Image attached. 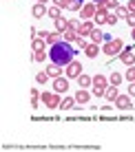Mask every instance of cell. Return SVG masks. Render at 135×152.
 Listing matches in <instances>:
<instances>
[{"instance_id":"1","label":"cell","mask_w":135,"mask_h":152,"mask_svg":"<svg viewBox=\"0 0 135 152\" xmlns=\"http://www.w3.org/2000/svg\"><path fill=\"white\" fill-rule=\"evenodd\" d=\"M49 60L53 62V64L64 66V69H66V66L75 60V49L71 46V42L60 40L58 44H51V49H49Z\"/></svg>"},{"instance_id":"2","label":"cell","mask_w":135,"mask_h":152,"mask_svg":"<svg viewBox=\"0 0 135 152\" xmlns=\"http://www.w3.org/2000/svg\"><path fill=\"white\" fill-rule=\"evenodd\" d=\"M106 86H108V80H106L104 75H100V73H97V75L93 77V95H95V97H104Z\"/></svg>"},{"instance_id":"3","label":"cell","mask_w":135,"mask_h":152,"mask_svg":"<svg viewBox=\"0 0 135 152\" xmlns=\"http://www.w3.org/2000/svg\"><path fill=\"white\" fill-rule=\"evenodd\" d=\"M40 102L44 104V106H49V108H60V93H49V91H44V93H40Z\"/></svg>"},{"instance_id":"4","label":"cell","mask_w":135,"mask_h":152,"mask_svg":"<svg viewBox=\"0 0 135 152\" xmlns=\"http://www.w3.org/2000/svg\"><path fill=\"white\" fill-rule=\"evenodd\" d=\"M122 40H111V42H104V44H102V53H106V55H117L122 51Z\"/></svg>"},{"instance_id":"5","label":"cell","mask_w":135,"mask_h":152,"mask_svg":"<svg viewBox=\"0 0 135 152\" xmlns=\"http://www.w3.org/2000/svg\"><path fill=\"white\" fill-rule=\"evenodd\" d=\"M60 35H62L60 31H42V33H38V38H44L46 44H58V42L62 40Z\"/></svg>"},{"instance_id":"6","label":"cell","mask_w":135,"mask_h":152,"mask_svg":"<svg viewBox=\"0 0 135 152\" xmlns=\"http://www.w3.org/2000/svg\"><path fill=\"white\" fill-rule=\"evenodd\" d=\"M53 91L60 93V95H64V93L69 91V77H55L53 80Z\"/></svg>"},{"instance_id":"7","label":"cell","mask_w":135,"mask_h":152,"mask_svg":"<svg viewBox=\"0 0 135 152\" xmlns=\"http://www.w3.org/2000/svg\"><path fill=\"white\" fill-rule=\"evenodd\" d=\"M106 18H108V9L104 7V4H100L97 11H95V15H93V22L100 27V24H106Z\"/></svg>"},{"instance_id":"8","label":"cell","mask_w":135,"mask_h":152,"mask_svg":"<svg viewBox=\"0 0 135 152\" xmlns=\"http://www.w3.org/2000/svg\"><path fill=\"white\" fill-rule=\"evenodd\" d=\"M80 75H82V64L77 60H73L66 66V77H80Z\"/></svg>"},{"instance_id":"9","label":"cell","mask_w":135,"mask_h":152,"mask_svg":"<svg viewBox=\"0 0 135 152\" xmlns=\"http://www.w3.org/2000/svg\"><path fill=\"white\" fill-rule=\"evenodd\" d=\"M115 106L120 108V110H131L133 104H131V95H120L115 99Z\"/></svg>"},{"instance_id":"10","label":"cell","mask_w":135,"mask_h":152,"mask_svg":"<svg viewBox=\"0 0 135 152\" xmlns=\"http://www.w3.org/2000/svg\"><path fill=\"white\" fill-rule=\"evenodd\" d=\"M93 31H95V22H93V20H84V22L80 24V29H77V33L80 35H91Z\"/></svg>"},{"instance_id":"11","label":"cell","mask_w":135,"mask_h":152,"mask_svg":"<svg viewBox=\"0 0 135 152\" xmlns=\"http://www.w3.org/2000/svg\"><path fill=\"white\" fill-rule=\"evenodd\" d=\"M95 11H97V4H95V2H89V4H84V7H82V18H84V20H93Z\"/></svg>"},{"instance_id":"12","label":"cell","mask_w":135,"mask_h":152,"mask_svg":"<svg viewBox=\"0 0 135 152\" xmlns=\"http://www.w3.org/2000/svg\"><path fill=\"white\" fill-rule=\"evenodd\" d=\"M120 60L126 66H135V51H124V53H120Z\"/></svg>"},{"instance_id":"13","label":"cell","mask_w":135,"mask_h":152,"mask_svg":"<svg viewBox=\"0 0 135 152\" xmlns=\"http://www.w3.org/2000/svg\"><path fill=\"white\" fill-rule=\"evenodd\" d=\"M49 11L46 9V4H42V2H38V4H33V9H31V13H33V18H44V13Z\"/></svg>"},{"instance_id":"14","label":"cell","mask_w":135,"mask_h":152,"mask_svg":"<svg viewBox=\"0 0 135 152\" xmlns=\"http://www.w3.org/2000/svg\"><path fill=\"white\" fill-rule=\"evenodd\" d=\"M97 51H100V44H95V42H91V44H86L84 53H86V57H91V60H95V57H97Z\"/></svg>"},{"instance_id":"15","label":"cell","mask_w":135,"mask_h":152,"mask_svg":"<svg viewBox=\"0 0 135 152\" xmlns=\"http://www.w3.org/2000/svg\"><path fill=\"white\" fill-rule=\"evenodd\" d=\"M104 97L108 99V102H113V104H115V99L120 97V91H117V86H113V84H111V88L106 86V93H104Z\"/></svg>"},{"instance_id":"16","label":"cell","mask_w":135,"mask_h":152,"mask_svg":"<svg viewBox=\"0 0 135 152\" xmlns=\"http://www.w3.org/2000/svg\"><path fill=\"white\" fill-rule=\"evenodd\" d=\"M89 97H91V93L84 91V88H80V91L75 93V102L77 104H86V102H89Z\"/></svg>"},{"instance_id":"17","label":"cell","mask_w":135,"mask_h":152,"mask_svg":"<svg viewBox=\"0 0 135 152\" xmlns=\"http://www.w3.org/2000/svg\"><path fill=\"white\" fill-rule=\"evenodd\" d=\"M46 73H49V77H60V73H62V66H58V64H53V62H51L49 66H46Z\"/></svg>"},{"instance_id":"18","label":"cell","mask_w":135,"mask_h":152,"mask_svg":"<svg viewBox=\"0 0 135 152\" xmlns=\"http://www.w3.org/2000/svg\"><path fill=\"white\" fill-rule=\"evenodd\" d=\"M77 84H80V88H89V86H93V77H89V75L82 73V75L77 77Z\"/></svg>"},{"instance_id":"19","label":"cell","mask_w":135,"mask_h":152,"mask_svg":"<svg viewBox=\"0 0 135 152\" xmlns=\"http://www.w3.org/2000/svg\"><path fill=\"white\" fill-rule=\"evenodd\" d=\"M77 35H80V33H77L75 29H66L64 33H62V40H66V42H75V40H77Z\"/></svg>"},{"instance_id":"20","label":"cell","mask_w":135,"mask_h":152,"mask_svg":"<svg viewBox=\"0 0 135 152\" xmlns=\"http://www.w3.org/2000/svg\"><path fill=\"white\" fill-rule=\"evenodd\" d=\"M55 22V31H60V33H64L66 29H69V20H64V18H58V20H53Z\"/></svg>"},{"instance_id":"21","label":"cell","mask_w":135,"mask_h":152,"mask_svg":"<svg viewBox=\"0 0 135 152\" xmlns=\"http://www.w3.org/2000/svg\"><path fill=\"white\" fill-rule=\"evenodd\" d=\"M73 106H75V97H64V99L60 102V108H62V110H69V108H73Z\"/></svg>"},{"instance_id":"22","label":"cell","mask_w":135,"mask_h":152,"mask_svg":"<svg viewBox=\"0 0 135 152\" xmlns=\"http://www.w3.org/2000/svg\"><path fill=\"white\" fill-rule=\"evenodd\" d=\"M91 42H95V44H104V33H102L100 29H95L91 33Z\"/></svg>"},{"instance_id":"23","label":"cell","mask_w":135,"mask_h":152,"mask_svg":"<svg viewBox=\"0 0 135 152\" xmlns=\"http://www.w3.org/2000/svg\"><path fill=\"white\" fill-rule=\"evenodd\" d=\"M44 44H46L44 38H33V44H31V49H33V51H44Z\"/></svg>"},{"instance_id":"24","label":"cell","mask_w":135,"mask_h":152,"mask_svg":"<svg viewBox=\"0 0 135 152\" xmlns=\"http://www.w3.org/2000/svg\"><path fill=\"white\" fill-rule=\"evenodd\" d=\"M122 80H124V75H120L117 71H113V73H111V77H108V82H111L113 86H120V84H122Z\"/></svg>"},{"instance_id":"25","label":"cell","mask_w":135,"mask_h":152,"mask_svg":"<svg viewBox=\"0 0 135 152\" xmlns=\"http://www.w3.org/2000/svg\"><path fill=\"white\" fill-rule=\"evenodd\" d=\"M104 7L108 11H117L120 9V0H104Z\"/></svg>"},{"instance_id":"26","label":"cell","mask_w":135,"mask_h":152,"mask_svg":"<svg viewBox=\"0 0 135 152\" xmlns=\"http://www.w3.org/2000/svg\"><path fill=\"white\" fill-rule=\"evenodd\" d=\"M46 15H49V18H53V20H58L60 18V7H49V11H46Z\"/></svg>"},{"instance_id":"27","label":"cell","mask_w":135,"mask_h":152,"mask_svg":"<svg viewBox=\"0 0 135 152\" xmlns=\"http://www.w3.org/2000/svg\"><path fill=\"white\" fill-rule=\"evenodd\" d=\"M71 2H73V0H53V4H55V7H60V9H69Z\"/></svg>"},{"instance_id":"28","label":"cell","mask_w":135,"mask_h":152,"mask_svg":"<svg viewBox=\"0 0 135 152\" xmlns=\"http://www.w3.org/2000/svg\"><path fill=\"white\" fill-rule=\"evenodd\" d=\"M124 80H128V82H135V66H128V71L124 73Z\"/></svg>"},{"instance_id":"29","label":"cell","mask_w":135,"mask_h":152,"mask_svg":"<svg viewBox=\"0 0 135 152\" xmlns=\"http://www.w3.org/2000/svg\"><path fill=\"white\" fill-rule=\"evenodd\" d=\"M46 55H49V53H44V51H33V60L35 62H44Z\"/></svg>"},{"instance_id":"30","label":"cell","mask_w":135,"mask_h":152,"mask_svg":"<svg viewBox=\"0 0 135 152\" xmlns=\"http://www.w3.org/2000/svg\"><path fill=\"white\" fill-rule=\"evenodd\" d=\"M82 7H84V2H82V0H73V2H71V11H82Z\"/></svg>"},{"instance_id":"31","label":"cell","mask_w":135,"mask_h":152,"mask_svg":"<svg viewBox=\"0 0 135 152\" xmlns=\"http://www.w3.org/2000/svg\"><path fill=\"white\" fill-rule=\"evenodd\" d=\"M46 80H49V73H38V75H35V82H38V84H46Z\"/></svg>"},{"instance_id":"32","label":"cell","mask_w":135,"mask_h":152,"mask_svg":"<svg viewBox=\"0 0 135 152\" xmlns=\"http://www.w3.org/2000/svg\"><path fill=\"white\" fill-rule=\"evenodd\" d=\"M117 22V13L115 11H108V18H106V24H111V27H113V24H115Z\"/></svg>"},{"instance_id":"33","label":"cell","mask_w":135,"mask_h":152,"mask_svg":"<svg viewBox=\"0 0 135 152\" xmlns=\"http://www.w3.org/2000/svg\"><path fill=\"white\" fill-rule=\"evenodd\" d=\"M115 13H117V18H126V15L131 13V11H128V7H120V9L115 11Z\"/></svg>"},{"instance_id":"34","label":"cell","mask_w":135,"mask_h":152,"mask_svg":"<svg viewBox=\"0 0 135 152\" xmlns=\"http://www.w3.org/2000/svg\"><path fill=\"white\" fill-rule=\"evenodd\" d=\"M75 46H80V49H86V40L82 38V35H77V40H75Z\"/></svg>"},{"instance_id":"35","label":"cell","mask_w":135,"mask_h":152,"mask_svg":"<svg viewBox=\"0 0 135 152\" xmlns=\"http://www.w3.org/2000/svg\"><path fill=\"white\" fill-rule=\"evenodd\" d=\"M126 22H128V27H131V29L135 27V13H128L126 15Z\"/></svg>"},{"instance_id":"36","label":"cell","mask_w":135,"mask_h":152,"mask_svg":"<svg viewBox=\"0 0 135 152\" xmlns=\"http://www.w3.org/2000/svg\"><path fill=\"white\" fill-rule=\"evenodd\" d=\"M29 95H31V99H40V91H38V88H31Z\"/></svg>"},{"instance_id":"37","label":"cell","mask_w":135,"mask_h":152,"mask_svg":"<svg viewBox=\"0 0 135 152\" xmlns=\"http://www.w3.org/2000/svg\"><path fill=\"white\" fill-rule=\"evenodd\" d=\"M128 95L135 97V82H128Z\"/></svg>"},{"instance_id":"38","label":"cell","mask_w":135,"mask_h":152,"mask_svg":"<svg viewBox=\"0 0 135 152\" xmlns=\"http://www.w3.org/2000/svg\"><path fill=\"white\" fill-rule=\"evenodd\" d=\"M69 29H80V24H77V20H69Z\"/></svg>"},{"instance_id":"39","label":"cell","mask_w":135,"mask_h":152,"mask_svg":"<svg viewBox=\"0 0 135 152\" xmlns=\"http://www.w3.org/2000/svg\"><path fill=\"white\" fill-rule=\"evenodd\" d=\"M128 11L135 13V0H128Z\"/></svg>"},{"instance_id":"40","label":"cell","mask_w":135,"mask_h":152,"mask_svg":"<svg viewBox=\"0 0 135 152\" xmlns=\"http://www.w3.org/2000/svg\"><path fill=\"white\" fill-rule=\"evenodd\" d=\"M93 2H95L97 7H100V4H104V0H93Z\"/></svg>"},{"instance_id":"41","label":"cell","mask_w":135,"mask_h":152,"mask_svg":"<svg viewBox=\"0 0 135 152\" xmlns=\"http://www.w3.org/2000/svg\"><path fill=\"white\" fill-rule=\"evenodd\" d=\"M38 2H42V4H46V2H49V0H38Z\"/></svg>"},{"instance_id":"42","label":"cell","mask_w":135,"mask_h":152,"mask_svg":"<svg viewBox=\"0 0 135 152\" xmlns=\"http://www.w3.org/2000/svg\"><path fill=\"white\" fill-rule=\"evenodd\" d=\"M133 38H135V27H133Z\"/></svg>"},{"instance_id":"43","label":"cell","mask_w":135,"mask_h":152,"mask_svg":"<svg viewBox=\"0 0 135 152\" xmlns=\"http://www.w3.org/2000/svg\"><path fill=\"white\" fill-rule=\"evenodd\" d=\"M82 2H84V0H82Z\"/></svg>"}]
</instances>
